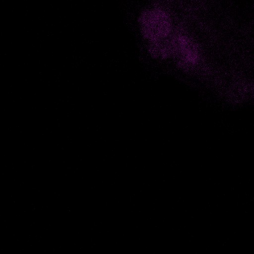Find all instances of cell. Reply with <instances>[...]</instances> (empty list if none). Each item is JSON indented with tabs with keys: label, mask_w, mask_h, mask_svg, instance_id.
<instances>
[{
	"label": "cell",
	"mask_w": 254,
	"mask_h": 254,
	"mask_svg": "<svg viewBox=\"0 0 254 254\" xmlns=\"http://www.w3.org/2000/svg\"><path fill=\"white\" fill-rule=\"evenodd\" d=\"M140 20L143 36L149 40L150 44L161 42L173 35L171 19L161 10L145 11Z\"/></svg>",
	"instance_id": "cell-1"
}]
</instances>
